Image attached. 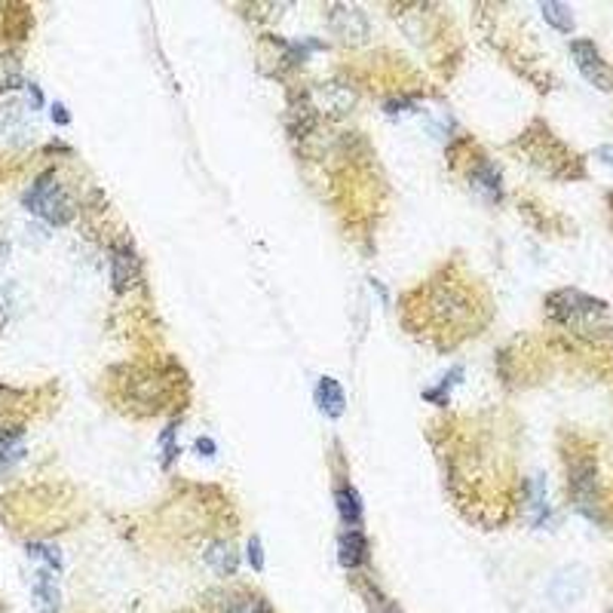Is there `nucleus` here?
I'll use <instances>...</instances> for the list:
<instances>
[{
    "mask_svg": "<svg viewBox=\"0 0 613 613\" xmlns=\"http://www.w3.org/2000/svg\"><path fill=\"white\" fill-rule=\"evenodd\" d=\"M546 310H550V316L559 322V326L574 328L579 335L601 332V328L608 326V306L595 301L592 295L577 292V288H564V292L550 295Z\"/></svg>",
    "mask_w": 613,
    "mask_h": 613,
    "instance_id": "nucleus-1",
    "label": "nucleus"
},
{
    "mask_svg": "<svg viewBox=\"0 0 613 613\" xmlns=\"http://www.w3.org/2000/svg\"><path fill=\"white\" fill-rule=\"evenodd\" d=\"M25 206L50 224H68L71 215H74L68 190H64L53 175H40V179L31 184L25 193Z\"/></svg>",
    "mask_w": 613,
    "mask_h": 613,
    "instance_id": "nucleus-2",
    "label": "nucleus"
},
{
    "mask_svg": "<svg viewBox=\"0 0 613 613\" xmlns=\"http://www.w3.org/2000/svg\"><path fill=\"white\" fill-rule=\"evenodd\" d=\"M570 59H574L579 74L592 86H598L604 92L613 90V71L608 68V62L601 59V53L595 50L592 40H574V44H570Z\"/></svg>",
    "mask_w": 613,
    "mask_h": 613,
    "instance_id": "nucleus-3",
    "label": "nucleus"
},
{
    "mask_svg": "<svg viewBox=\"0 0 613 613\" xmlns=\"http://www.w3.org/2000/svg\"><path fill=\"white\" fill-rule=\"evenodd\" d=\"M328 28L346 46H362L371 34L365 13L356 10V6H332L328 10Z\"/></svg>",
    "mask_w": 613,
    "mask_h": 613,
    "instance_id": "nucleus-4",
    "label": "nucleus"
},
{
    "mask_svg": "<svg viewBox=\"0 0 613 613\" xmlns=\"http://www.w3.org/2000/svg\"><path fill=\"white\" fill-rule=\"evenodd\" d=\"M313 102L326 117H344L356 108V90L344 80H326V83L316 86L313 92Z\"/></svg>",
    "mask_w": 613,
    "mask_h": 613,
    "instance_id": "nucleus-5",
    "label": "nucleus"
},
{
    "mask_svg": "<svg viewBox=\"0 0 613 613\" xmlns=\"http://www.w3.org/2000/svg\"><path fill=\"white\" fill-rule=\"evenodd\" d=\"M139 277V258H135L132 243H117L111 248V286H114L117 295H126L129 286Z\"/></svg>",
    "mask_w": 613,
    "mask_h": 613,
    "instance_id": "nucleus-6",
    "label": "nucleus"
},
{
    "mask_svg": "<svg viewBox=\"0 0 613 613\" xmlns=\"http://www.w3.org/2000/svg\"><path fill=\"white\" fill-rule=\"evenodd\" d=\"M337 559L346 570H362L368 564V537L359 528H346L337 537Z\"/></svg>",
    "mask_w": 613,
    "mask_h": 613,
    "instance_id": "nucleus-7",
    "label": "nucleus"
},
{
    "mask_svg": "<svg viewBox=\"0 0 613 613\" xmlns=\"http://www.w3.org/2000/svg\"><path fill=\"white\" fill-rule=\"evenodd\" d=\"M433 313L439 316V322H463L472 313V304L463 292L442 288V292H435L433 297Z\"/></svg>",
    "mask_w": 613,
    "mask_h": 613,
    "instance_id": "nucleus-8",
    "label": "nucleus"
},
{
    "mask_svg": "<svg viewBox=\"0 0 613 613\" xmlns=\"http://www.w3.org/2000/svg\"><path fill=\"white\" fill-rule=\"evenodd\" d=\"M470 184L475 193H482L491 203H500L503 199V175H500V169L494 163H488V160H482L479 166L470 172Z\"/></svg>",
    "mask_w": 613,
    "mask_h": 613,
    "instance_id": "nucleus-9",
    "label": "nucleus"
},
{
    "mask_svg": "<svg viewBox=\"0 0 613 613\" xmlns=\"http://www.w3.org/2000/svg\"><path fill=\"white\" fill-rule=\"evenodd\" d=\"M203 561H206V568L215 570L218 577H230V574H237V568H239V555L228 540H212L203 552Z\"/></svg>",
    "mask_w": 613,
    "mask_h": 613,
    "instance_id": "nucleus-10",
    "label": "nucleus"
},
{
    "mask_svg": "<svg viewBox=\"0 0 613 613\" xmlns=\"http://www.w3.org/2000/svg\"><path fill=\"white\" fill-rule=\"evenodd\" d=\"M316 405L328 421H337V417L346 411V393H344L341 381H335V377H322V381L316 384Z\"/></svg>",
    "mask_w": 613,
    "mask_h": 613,
    "instance_id": "nucleus-11",
    "label": "nucleus"
},
{
    "mask_svg": "<svg viewBox=\"0 0 613 613\" xmlns=\"http://www.w3.org/2000/svg\"><path fill=\"white\" fill-rule=\"evenodd\" d=\"M570 491H574V500H579V503L595 497V491H598V470H595L592 460H577L570 466Z\"/></svg>",
    "mask_w": 613,
    "mask_h": 613,
    "instance_id": "nucleus-12",
    "label": "nucleus"
},
{
    "mask_svg": "<svg viewBox=\"0 0 613 613\" xmlns=\"http://www.w3.org/2000/svg\"><path fill=\"white\" fill-rule=\"evenodd\" d=\"M335 506H337V515L350 524V528H359L362 524V497H359V491L353 488V485H337L335 488Z\"/></svg>",
    "mask_w": 613,
    "mask_h": 613,
    "instance_id": "nucleus-13",
    "label": "nucleus"
},
{
    "mask_svg": "<svg viewBox=\"0 0 613 613\" xmlns=\"http://www.w3.org/2000/svg\"><path fill=\"white\" fill-rule=\"evenodd\" d=\"M34 604H37V613H59V589H55L53 574H46V570H37Z\"/></svg>",
    "mask_w": 613,
    "mask_h": 613,
    "instance_id": "nucleus-14",
    "label": "nucleus"
},
{
    "mask_svg": "<svg viewBox=\"0 0 613 613\" xmlns=\"http://www.w3.org/2000/svg\"><path fill=\"white\" fill-rule=\"evenodd\" d=\"M181 454V445H179V421H172L169 426H163V433H160V460H163L166 470H172L175 460Z\"/></svg>",
    "mask_w": 613,
    "mask_h": 613,
    "instance_id": "nucleus-15",
    "label": "nucleus"
},
{
    "mask_svg": "<svg viewBox=\"0 0 613 613\" xmlns=\"http://www.w3.org/2000/svg\"><path fill=\"white\" fill-rule=\"evenodd\" d=\"M28 555L40 564V570H62V552L46 543H28Z\"/></svg>",
    "mask_w": 613,
    "mask_h": 613,
    "instance_id": "nucleus-16",
    "label": "nucleus"
},
{
    "mask_svg": "<svg viewBox=\"0 0 613 613\" xmlns=\"http://www.w3.org/2000/svg\"><path fill=\"white\" fill-rule=\"evenodd\" d=\"M221 613H273L270 604L264 598H258V595H237L233 601H228V608Z\"/></svg>",
    "mask_w": 613,
    "mask_h": 613,
    "instance_id": "nucleus-17",
    "label": "nucleus"
},
{
    "mask_svg": "<svg viewBox=\"0 0 613 613\" xmlns=\"http://www.w3.org/2000/svg\"><path fill=\"white\" fill-rule=\"evenodd\" d=\"M543 15H546V22L559 31L574 28V13H570V6H564V4H543Z\"/></svg>",
    "mask_w": 613,
    "mask_h": 613,
    "instance_id": "nucleus-18",
    "label": "nucleus"
},
{
    "mask_svg": "<svg viewBox=\"0 0 613 613\" xmlns=\"http://www.w3.org/2000/svg\"><path fill=\"white\" fill-rule=\"evenodd\" d=\"M460 377H463V371H448L445 377H442V384H435V386H430V390L423 393L426 399H433V402H439V405H445L448 402V393L454 390V386L460 384Z\"/></svg>",
    "mask_w": 613,
    "mask_h": 613,
    "instance_id": "nucleus-19",
    "label": "nucleus"
},
{
    "mask_svg": "<svg viewBox=\"0 0 613 613\" xmlns=\"http://www.w3.org/2000/svg\"><path fill=\"white\" fill-rule=\"evenodd\" d=\"M386 114H399V111H414L417 108V95H396V99H390L384 104Z\"/></svg>",
    "mask_w": 613,
    "mask_h": 613,
    "instance_id": "nucleus-20",
    "label": "nucleus"
},
{
    "mask_svg": "<svg viewBox=\"0 0 613 613\" xmlns=\"http://www.w3.org/2000/svg\"><path fill=\"white\" fill-rule=\"evenodd\" d=\"M248 564H252L255 570L264 568V550H261V540L258 537L248 540Z\"/></svg>",
    "mask_w": 613,
    "mask_h": 613,
    "instance_id": "nucleus-21",
    "label": "nucleus"
},
{
    "mask_svg": "<svg viewBox=\"0 0 613 613\" xmlns=\"http://www.w3.org/2000/svg\"><path fill=\"white\" fill-rule=\"evenodd\" d=\"M193 451H197L199 457H209V460H212V457L218 454L215 442H212V439H206V435H203V439H197V445H193Z\"/></svg>",
    "mask_w": 613,
    "mask_h": 613,
    "instance_id": "nucleus-22",
    "label": "nucleus"
},
{
    "mask_svg": "<svg viewBox=\"0 0 613 613\" xmlns=\"http://www.w3.org/2000/svg\"><path fill=\"white\" fill-rule=\"evenodd\" d=\"M53 117H55V120H59V123H62V126H64V123H68V111H64V108H62V104H53Z\"/></svg>",
    "mask_w": 613,
    "mask_h": 613,
    "instance_id": "nucleus-23",
    "label": "nucleus"
},
{
    "mask_svg": "<svg viewBox=\"0 0 613 613\" xmlns=\"http://www.w3.org/2000/svg\"><path fill=\"white\" fill-rule=\"evenodd\" d=\"M31 104H34V108H40V104H44V92H40L37 86H31Z\"/></svg>",
    "mask_w": 613,
    "mask_h": 613,
    "instance_id": "nucleus-24",
    "label": "nucleus"
},
{
    "mask_svg": "<svg viewBox=\"0 0 613 613\" xmlns=\"http://www.w3.org/2000/svg\"><path fill=\"white\" fill-rule=\"evenodd\" d=\"M598 157L604 160V163H610V166H613V148H601V151H598Z\"/></svg>",
    "mask_w": 613,
    "mask_h": 613,
    "instance_id": "nucleus-25",
    "label": "nucleus"
}]
</instances>
